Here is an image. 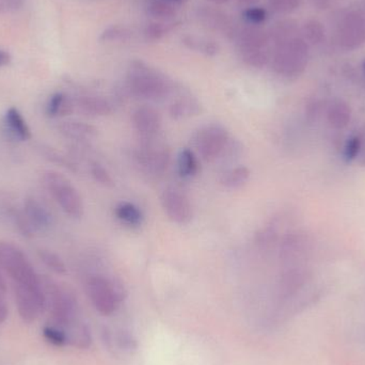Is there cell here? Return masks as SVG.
Here are the masks:
<instances>
[{
    "label": "cell",
    "instance_id": "6da1fadb",
    "mask_svg": "<svg viewBox=\"0 0 365 365\" xmlns=\"http://www.w3.org/2000/svg\"><path fill=\"white\" fill-rule=\"evenodd\" d=\"M0 267L10 277L13 287L26 289L46 304L43 281L27 255L12 242H0Z\"/></svg>",
    "mask_w": 365,
    "mask_h": 365
},
{
    "label": "cell",
    "instance_id": "7a4b0ae2",
    "mask_svg": "<svg viewBox=\"0 0 365 365\" xmlns=\"http://www.w3.org/2000/svg\"><path fill=\"white\" fill-rule=\"evenodd\" d=\"M126 87L133 96L149 101L164 100L173 91L171 81L143 61L130 64L126 75Z\"/></svg>",
    "mask_w": 365,
    "mask_h": 365
},
{
    "label": "cell",
    "instance_id": "3957f363",
    "mask_svg": "<svg viewBox=\"0 0 365 365\" xmlns=\"http://www.w3.org/2000/svg\"><path fill=\"white\" fill-rule=\"evenodd\" d=\"M310 60V46L300 36L274 45L272 68L283 78L295 79L302 76Z\"/></svg>",
    "mask_w": 365,
    "mask_h": 365
},
{
    "label": "cell",
    "instance_id": "277c9868",
    "mask_svg": "<svg viewBox=\"0 0 365 365\" xmlns=\"http://www.w3.org/2000/svg\"><path fill=\"white\" fill-rule=\"evenodd\" d=\"M234 41L237 45L240 58L247 66L262 68L267 66L272 59L270 38L268 32L255 25L238 27Z\"/></svg>",
    "mask_w": 365,
    "mask_h": 365
},
{
    "label": "cell",
    "instance_id": "5b68a950",
    "mask_svg": "<svg viewBox=\"0 0 365 365\" xmlns=\"http://www.w3.org/2000/svg\"><path fill=\"white\" fill-rule=\"evenodd\" d=\"M46 306H48L53 325L66 330V334L81 323L76 298L68 289L47 281L45 287Z\"/></svg>",
    "mask_w": 365,
    "mask_h": 365
},
{
    "label": "cell",
    "instance_id": "8992f818",
    "mask_svg": "<svg viewBox=\"0 0 365 365\" xmlns=\"http://www.w3.org/2000/svg\"><path fill=\"white\" fill-rule=\"evenodd\" d=\"M42 182L62 210L73 219H81L85 212L83 197L72 182L61 173L46 171Z\"/></svg>",
    "mask_w": 365,
    "mask_h": 365
},
{
    "label": "cell",
    "instance_id": "52a82bcc",
    "mask_svg": "<svg viewBox=\"0 0 365 365\" xmlns=\"http://www.w3.org/2000/svg\"><path fill=\"white\" fill-rule=\"evenodd\" d=\"M86 291L92 306L106 317L118 310L124 297V289L119 282L100 274L88 279Z\"/></svg>",
    "mask_w": 365,
    "mask_h": 365
},
{
    "label": "cell",
    "instance_id": "ba28073f",
    "mask_svg": "<svg viewBox=\"0 0 365 365\" xmlns=\"http://www.w3.org/2000/svg\"><path fill=\"white\" fill-rule=\"evenodd\" d=\"M334 41L345 51H355L365 43V19L357 10H344L336 15Z\"/></svg>",
    "mask_w": 365,
    "mask_h": 365
},
{
    "label": "cell",
    "instance_id": "9c48e42d",
    "mask_svg": "<svg viewBox=\"0 0 365 365\" xmlns=\"http://www.w3.org/2000/svg\"><path fill=\"white\" fill-rule=\"evenodd\" d=\"M229 140L227 128L217 123L202 126L193 136V145L197 154L208 163L217 160L227 150Z\"/></svg>",
    "mask_w": 365,
    "mask_h": 365
},
{
    "label": "cell",
    "instance_id": "30bf717a",
    "mask_svg": "<svg viewBox=\"0 0 365 365\" xmlns=\"http://www.w3.org/2000/svg\"><path fill=\"white\" fill-rule=\"evenodd\" d=\"M153 138L141 139L140 145L137 148V164L145 173L150 175H162L170 164V150L165 143Z\"/></svg>",
    "mask_w": 365,
    "mask_h": 365
},
{
    "label": "cell",
    "instance_id": "8fae6325",
    "mask_svg": "<svg viewBox=\"0 0 365 365\" xmlns=\"http://www.w3.org/2000/svg\"><path fill=\"white\" fill-rule=\"evenodd\" d=\"M160 202L163 210L173 222L185 225L192 220V205L188 197L179 189L175 187L165 189L160 197Z\"/></svg>",
    "mask_w": 365,
    "mask_h": 365
},
{
    "label": "cell",
    "instance_id": "7c38bea8",
    "mask_svg": "<svg viewBox=\"0 0 365 365\" xmlns=\"http://www.w3.org/2000/svg\"><path fill=\"white\" fill-rule=\"evenodd\" d=\"M197 17L202 25L229 38H234L238 29L235 21L230 17V15L214 6H200L197 11Z\"/></svg>",
    "mask_w": 365,
    "mask_h": 365
},
{
    "label": "cell",
    "instance_id": "4fadbf2b",
    "mask_svg": "<svg viewBox=\"0 0 365 365\" xmlns=\"http://www.w3.org/2000/svg\"><path fill=\"white\" fill-rule=\"evenodd\" d=\"M133 125L141 139L153 138L162 130L163 119L154 107L143 105L133 113Z\"/></svg>",
    "mask_w": 365,
    "mask_h": 365
},
{
    "label": "cell",
    "instance_id": "5bb4252c",
    "mask_svg": "<svg viewBox=\"0 0 365 365\" xmlns=\"http://www.w3.org/2000/svg\"><path fill=\"white\" fill-rule=\"evenodd\" d=\"M24 215L34 232H46L53 225L51 212L36 199L26 200Z\"/></svg>",
    "mask_w": 365,
    "mask_h": 365
},
{
    "label": "cell",
    "instance_id": "9a60e30c",
    "mask_svg": "<svg viewBox=\"0 0 365 365\" xmlns=\"http://www.w3.org/2000/svg\"><path fill=\"white\" fill-rule=\"evenodd\" d=\"M75 105L81 113L92 117H107L113 113V104L106 98L96 96H83L77 98Z\"/></svg>",
    "mask_w": 365,
    "mask_h": 365
},
{
    "label": "cell",
    "instance_id": "2e32d148",
    "mask_svg": "<svg viewBox=\"0 0 365 365\" xmlns=\"http://www.w3.org/2000/svg\"><path fill=\"white\" fill-rule=\"evenodd\" d=\"M4 125L11 136L19 141H27L31 138V132L27 122L19 109L11 107L4 115Z\"/></svg>",
    "mask_w": 365,
    "mask_h": 365
},
{
    "label": "cell",
    "instance_id": "e0dca14e",
    "mask_svg": "<svg viewBox=\"0 0 365 365\" xmlns=\"http://www.w3.org/2000/svg\"><path fill=\"white\" fill-rule=\"evenodd\" d=\"M115 215L118 220L126 227L136 229L145 222L143 210L132 202L122 201L115 205Z\"/></svg>",
    "mask_w": 365,
    "mask_h": 365
},
{
    "label": "cell",
    "instance_id": "ac0fdd59",
    "mask_svg": "<svg viewBox=\"0 0 365 365\" xmlns=\"http://www.w3.org/2000/svg\"><path fill=\"white\" fill-rule=\"evenodd\" d=\"M351 120V109L343 100H334L327 107V121L336 130H343Z\"/></svg>",
    "mask_w": 365,
    "mask_h": 365
},
{
    "label": "cell",
    "instance_id": "d6986e66",
    "mask_svg": "<svg viewBox=\"0 0 365 365\" xmlns=\"http://www.w3.org/2000/svg\"><path fill=\"white\" fill-rule=\"evenodd\" d=\"M202 113V106L195 98L190 96H182L169 107L170 117L175 120H184L188 118L197 117Z\"/></svg>",
    "mask_w": 365,
    "mask_h": 365
},
{
    "label": "cell",
    "instance_id": "ffe728a7",
    "mask_svg": "<svg viewBox=\"0 0 365 365\" xmlns=\"http://www.w3.org/2000/svg\"><path fill=\"white\" fill-rule=\"evenodd\" d=\"M268 32L270 42L276 45L278 43L284 42L289 38L300 36V28L298 24L293 19H282L277 21L270 28Z\"/></svg>",
    "mask_w": 365,
    "mask_h": 365
},
{
    "label": "cell",
    "instance_id": "44dd1931",
    "mask_svg": "<svg viewBox=\"0 0 365 365\" xmlns=\"http://www.w3.org/2000/svg\"><path fill=\"white\" fill-rule=\"evenodd\" d=\"M178 173L182 179L190 180L200 171L199 160L192 150L184 148L179 152L177 160Z\"/></svg>",
    "mask_w": 365,
    "mask_h": 365
},
{
    "label": "cell",
    "instance_id": "7402d4cb",
    "mask_svg": "<svg viewBox=\"0 0 365 365\" xmlns=\"http://www.w3.org/2000/svg\"><path fill=\"white\" fill-rule=\"evenodd\" d=\"M60 132L64 136L75 140H90L98 135V128L85 122H64L60 125Z\"/></svg>",
    "mask_w": 365,
    "mask_h": 365
},
{
    "label": "cell",
    "instance_id": "603a6c76",
    "mask_svg": "<svg viewBox=\"0 0 365 365\" xmlns=\"http://www.w3.org/2000/svg\"><path fill=\"white\" fill-rule=\"evenodd\" d=\"M75 103L62 92H57L49 98L46 113L49 118H61L71 115L74 110Z\"/></svg>",
    "mask_w": 365,
    "mask_h": 365
},
{
    "label": "cell",
    "instance_id": "cb8c5ba5",
    "mask_svg": "<svg viewBox=\"0 0 365 365\" xmlns=\"http://www.w3.org/2000/svg\"><path fill=\"white\" fill-rule=\"evenodd\" d=\"M300 36L306 41L309 46H319L326 41L325 27L317 19H309L300 28Z\"/></svg>",
    "mask_w": 365,
    "mask_h": 365
},
{
    "label": "cell",
    "instance_id": "d4e9b609",
    "mask_svg": "<svg viewBox=\"0 0 365 365\" xmlns=\"http://www.w3.org/2000/svg\"><path fill=\"white\" fill-rule=\"evenodd\" d=\"M250 170L246 166H237L227 169L220 175L219 182L225 188L237 189L245 186L250 179Z\"/></svg>",
    "mask_w": 365,
    "mask_h": 365
},
{
    "label": "cell",
    "instance_id": "484cf974",
    "mask_svg": "<svg viewBox=\"0 0 365 365\" xmlns=\"http://www.w3.org/2000/svg\"><path fill=\"white\" fill-rule=\"evenodd\" d=\"M147 13L153 19L160 21H168L177 15V4L168 0H149Z\"/></svg>",
    "mask_w": 365,
    "mask_h": 365
},
{
    "label": "cell",
    "instance_id": "4316f807",
    "mask_svg": "<svg viewBox=\"0 0 365 365\" xmlns=\"http://www.w3.org/2000/svg\"><path fill=\"white\" fill-rule=\"evenodd\" d=\"M185 45L192 51H199L206 56H214L218 53V45L212 41L188 36L184 38Z\"/></svg>",
    "mask_w": 365,
    "mask_h": 365
},
{
    "label": "cell",
    "instance_id": "83f0119b",
    "mask_svg": "<svg viewBox=\"0 0 365 365\" xmlns=\"http://www.w3.org/2000/svg\"><path fill=\"white\" fill-rule=\"evenodd\" d=\"M42 334L45 340H46L49 344L53 345V346L62 347L68 344V338L66 330L58 327V326H45V327L43 328Z\"/></svg>",
    "mask_w": 365,
    "mask_h": 365
},
{
    "label": "cell",
    "instance_id": "f1b7e54d",
    "mask_svg": "<svg viewBox=\"0 0 365 365\" xmlns=\"http://www.w3.org/2000/svg\"><path fill=\"white\" fill-rule=\"evenodd\" d=\"M38 257H40L41 261L44 263L49 269L53 270L56 274H63L66 272V266L64 264L63 259L51 250H42L38 251Z\"/></svg>",
    "mask_w": 365,
    "mask_h": 365
},
{
    "label": "cell",
    "instance_id": "f546056e",
    "mask_svg": "<svg viewBox=\"0 0 365 365\" xmlns=\"http://www.w3.org/2000/svg\"><path fill=\"white\" fill-rule=\"evenodd\" d=\"M178 23L173 21H158L148 25L145 29V36L149 40H160L163 36L168 34L171 30L175 29Z\"/></svg>",
    "mask_w": 365,
    "mask_h": 365
},
{
    "label": "cell",
    "instance_id": "4dcf8cb0",
    "mask_svg": "<svg viewBox=\"0 0 365 365\" xmlns=\"http://www.w3.org/2000/svg\"><path fill=\"white\" fill-rule=\"evenodd\" d=\"M302 0H267L268 6L277 14H289L297 10Z\"/></svg>",
    "mask_w": 365,
    "mask_h": 365
},
{
    "label": "cell",
    "instance_id": "1f68e13d",
    "mask_svg": "<svg viewBox=\"0 0 365 365\" xmlns=\"http://www.w3.org/2000/svg\"><path fill=\"white\" fill-rule=\"evenodd\" d=\"M360 148H361V143H360L359 135H354V136L349 137L345 143L344 150H343L344 160L346 162L357 160L359 158Z\"/></svg>",
    "mask_w": 365,
    "mask_h": 365
},
{
    "label": "cell",
    "instance_id": "d6a6232c",
    "mask_svg": "<svg viewBox=\"0 0 365 365\" xmlns=\"http://www.w3.org/2000/svg\"><path fill=\"white\" fill-rule=\"evenodd\" d=\"M91 175L98 184L103 185L107 188H113L115 186V181H113L110 173L98 163H93L91 165Z\"/></svg>",
    "mask_w": 365,
    "mask_h": 365
},
{
    "label": "cell",
    "instance_id": "836d02e7",
    "mask_svg": "<svg viewBox=\"0 0 365 365\" xmlns=\"http://www.w3.org/2000/svg\"><path fill=\"white\" fill-rule=\"evenodd\" d=\"M130 38V31L126 28L119 27V26H113L107 28L102 36L101 41L103 42H118V41H125Z\"/></svg>",
    "mask_w": 365,
    "mask_h": 365
},
{
    "label": "cell",
    "instance_id": "e575fe53",
    "mask_svg": "<svg viewBox=\"0 0 365 365\" xmlns=\"http://www.w3.org/2000/svg\"><path fill=\"white\" fill-rule=\"evenodd\" d=\"M244 17L251 25H259L267 19V12L265 9L259 6H250L244 12Z\"/></svg>",
    "mask_w": 365,
    "mask_h": 365
},
{
    "label": "cell",
    "instance_id": "d590c367",
    "mask_svg": "<svg viewBox=\"0 0 365 365\" xmlns=\"http://www.w3.org/2000/svg\"><path fill=\"white\" fill-rule=\"evenodd\" d=\"M107 342L111 343V344L115 345L119 347L120 349H132L133 343L134 341L132 340L130 336L128 334H109L107 332Z\"/></svg>",
    "mask_w": 365,
    "mask_h": 365
},
{
    "label": "cell",
    "instance_id": "8d00e7d4",
    "mask_svg": "<svg viewBox=\"0 0 365 365\" xmlns=\"http://www.w3.org/2000/svg\"><path fill=\"white\" fill-rule=\"evenodd\" d=\"M25 4V0H0V14L14 12Z\"/></svg>",
    "mask_w": 365,
    "mask_h": 365
},
{
    "label": "cell",
    "instance_id": "74e56055",
    "mask_svg": "<svg viewBox=\"0 0 365 365\" xmlns=\"http://www.w3.org/2000/svg\"><path fill=\"white\" fill-rule=\"evenodd\" d=\"M360 137V143H361V148H360L359 158H358V162L362 166H365V125L361 128L359 133H358Z\"/></svg>",
    "mask_w": 365,
    "mask_h": 365
},
{
    "label": "cell",
    "instance_id": "f35d334b",
    "mask_svg": "<svg viewBox=\"0 0 365 365\" xmlns=\"http://www.w3.org/2000/svg\"><path fill=\"white\" fill-rule=\"evenodd\" d=\"M314 8L319 10H327L331 6L332 0H310Z\"/></svg>",
    "mask_w": 365,
    "mask_h": 365
},
{
    "label": "cell",
    "instance_id": "ab89813d",
    "mask_svg": "<svg viewBox=\"0 0 365 365\" xmlns=\"http://www.w3.org/2000/svg\"><path fill=\"white\" fill-rule=\"evenodd\" d=\"M11 61V56L6 51L0 49V68L6 66Z\"/></svg>",
    "mask_w": 365,
    "mask_h": 365
},
{
    "label": "cell",
    "instance_id": "60d3db41",
    "mask_svg": "<svg viewBox=\"0 0 365 365\" xmlns=\"http://www.w3.org/2000/svg\"><path fill=\"white\" fill-rule=\"evenodd\" d=\"M2 272H4V270L0 267V293L4 294L6 291V281Z\"/></svg>",
    "mask_w": 365,
    "mask_h": 365
},
{
    "label": "cell",
    "instance_id": "b9f144b4",
    "mask_svg": "<svg viewBox=\"0 0 365 365\" xmlns=\"http://www.w3.org/2000/svg\"><path fill=\"white\" fill-rule=\"evenodd\" d=\"M240 4H246V6H252V4H257L259 0H238Z\"/></svg>",
    "mask_w": 365,
    "mask_h": 365
},
{
    "label": "cell",
    "instance_id": "7bdbcfd3",
    "mask_svg": "<svg viewBox=\"0 0 365 365\" xmlns=\"http://www.w3.org/2000/svg\"><path fill=\"white\" fill-rule=\"evenodd\" d=\"M208 1L212 2L214 4H223L225 2L229 1V0H208Z\"/></svg>",
    "mask_w": 365,
    "mask_h": 365
},
{
    "label": "cell",
    "instance_id": "ee69618b",
    "mask_svg": "<svg viewBox=\"0 0 365 365\" xmlns=\"http://www.w3.org/2000/svg\"><path fill=\"white\" fill-rule=\"evenodd\" d=\"M168 1L173 2V4H180V2H182V0H168Z\"/></svg>",
    "mask_w": 365,
    "mask_h": 365
},
{
    "label": "cell",
    "instance_id": "f6af8a7d",
    "mask_svg": "<svg viewBox=\"0 0 365 365\" xmlns=\"http://www.w3.org/2000/svg\"><path fill=\"white\" fill-rule=\"evenodd\" d=\"M364 73H365V61H364Z\"/></svg>",
    "mask_w": 365,
    "mask_h": 365
},
{
    "label": "cell",
    "instance_id": "bcb514c9",
    "mask_svg": "<svg viewBox=\"0 0 365 365\" xmlns=\"http://www.w3.org/2000/svg\"><path fill=\"white\" fill-rule=\"evenodd\" d=\"M364 19H365V11H364Z\"/></svg>",
    "mask_w": 365,
    "mask_h": 365
}]
</instances>
